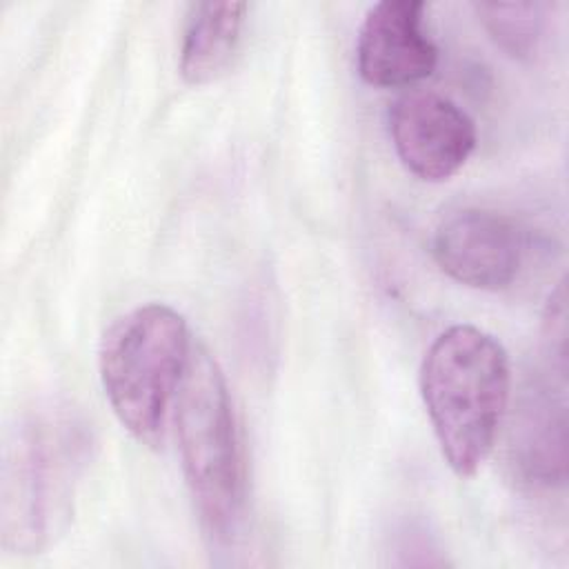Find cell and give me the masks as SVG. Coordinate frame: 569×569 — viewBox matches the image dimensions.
<instances>
[{"mask_svg": "<svg viewBox=\"0 0 569 569\" xmlns=\"http://www.w3.org/2000/svg\"><path fill=\"white\" fill-rule=\"evenodd\" d=\"M509 391V356L491 333L453 325L429 345L420 365V396L456 476H473L489 458Z\"/></svg>", "mask_w": 569, "mask_h": 569, "instance_id": "obj_1", "label": "cell"}, {"mask_svg": "<svg viewBox=\"0 0 569 569\" xmlns=\"http://www.w3.org/2000/svg\"><path fill=\"white\" fill-rule=\"evenodd\" d=\"M182 473L200 525L213 542H229L247 502V462L240 425L222 369L193 347L173 402Z\"/></svg>", "mask_w": 569, "mask_h": 569, "instance_id": "obj_2", "label": "cell"}, {"mask_svg": "<svg viewBox=\"0 0 569 569\" xmlns=\"http://www.w3.org/2000/svg\"><path fill=\"white\" fill-rule=\"evenodd\" d=\"M193 345L182 313L162 302L118 316L102 333L98 367L120 425L142 445L164 440Z\"/></svg>", "mask_w": 569, "mask_h": 569, "instance_id": "obj_3", "label": "cell"}, {"mask_svg": "<svg viewBox=\"0 0 569 569\" xmlns=\"http://www.w3.org/2000/svg\"><path fill=\"white\" fill-rule=\"evenodd\" d=\"M73 420H27L4 456L2 471V547L38 553L60 531L69 513V496L82 436Z\"/></svg>", "mask_w": 569, "mask_h": 569, "instance_id": "obj_4", "label": "cell"}, {"mask_svg": "<svg viewBox=\"0 0 569 569\" xmlns=\"http://www.w3.org/2000/svg\"><path fill=\"white\" fill-rule=\"evenodd\" d=\"M389 133L400 162L427 182L449 180L473 153L469 113L436 91H407L389 107Z\"/></svg>", "mask_w": 569, "mask_h": 569, "instance_id": "obj_5", "label": "cell"}, {"mask_svg": "<svg viewBox=\"0 0 569 569\" xmlns=\"http://www.w3.org/2000/svg\"><path fill=\"white\" fill-rule=\"evenodd\" d=\"M525 231L505 213L465 207L445 216L433 233L438 267L471 289H507L522 269Z\"/></svg>", "mask_w": 569, "mask_h": 569, "instance_id": "obj_6", "label": "cell"}, {"mask_svg": "<svg viewBox=\"0 0 569 569\" xmlns=\"http://www.w3.org/2000/svg\"><path fill=\"white\" fill-rule=\"evenodd\" d=\"M356 64L373 87H409L429 78L438 64V47L425 27V2L371 4L358 29Z\"/></svg>", "mask_w": 569, "mask_h": 569, "instance_id": "obj_7", "label": "cell"}, {"mask_svg": "<svg viewBox=\"0 0 569 569\" xmlns=\"http://www.w3.org/2000/svg\"><path fill=\"white\" fill-rule=\"evenodd\" d=\"M249 4L193 2L180 40V76L189 84L216 80L238 51Z\"/></svg>", "mask_w": 569, "mask_h": 569, "instance_id": "obj_8", "label": "cell"}, {"mask_svg": "<svg viewBox=\"0 0 569 569\" xmlns=\"http://www.w3.org/2000/svg\"><path fill=\"white\" fill-rule=\"evenodd\" d=\"M480 22L493 42L518 60H531L545 40L549 4L545 2H476Z\"/></svg>", "mask_w": 569, "mask_h": 569, "instance_id": "obj_9", "label": "cell"}, {"mask_svg": "<svg viewBox=\"0 0 569 569\" xmlns=\"http://www.w3.org/2000/svg\"><path fill=\"white\" fill-rule=\"evenodd\" d=\"M567 298H565V282L556 287V291L549 296L547 311H545V340L549 342L551 353V367H558V371L565 376V342H567Z\"/></svg>", "mask_w": 569, "mask_h": 569, "instance_id": "obj_10", "label": "cell"}]
</instances>
